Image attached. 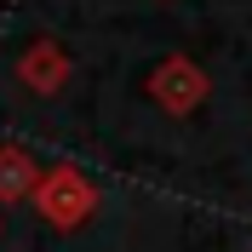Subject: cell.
<instances>
[{"label": "cell", "mask_w": 252, "mask_h": 252, "mask_svg": "<svg viewBox=\"0 0 252 252\" xmlns=\"http://www.w3.org/2000/svg\"><path fill=\"white\" fill-rule=\"evenodd\" d=\"M34 178H40V160H34L23 143H0V201H6V206L29 201Z\"/></svg>", "instance_id": "277c9868"}, {"label": "cell", "mask_w": 252, "mask_h": 252, "mask_svg": "<svg viewBox=\"0 0 252 252\" xmlns=\"http://www.w3.org/2000/svg\"><path fill=\"white\" fill-rule=\"evenodd\" d=\"M29 206H34V212L52 223V229H80V223L97 212V184L80 172V166L58 160V166H46V172L34 178Z\"/></svg>", "instance_id": "6da1fadb"}, {"label": "cell", "mask_w": 252, "mask_h": 252, "mask_svg": "<svg viewBox=\"0 0 252 252\" xmlns=\"http://www.w3.org/2000/svg\"><path fill=\"white\" fill-rule=\"evenodd\" d=\"M143 92H149V103L166 115H195L206 103V92H212V80H206V69L195 58H184V52H172V58H160L155 69H149V80H143Z\"/></svg>", "instance_id": "7a4b0ae2"}, {"label": "cell", "mask_w": 252, "mask_h": 252, "mask_svg": "<svg viewBox=\"0 0 252 252\" xmlns=\"http://www.w3.org/2000/svg\"><path fill=\"white\" fill-rule=\"evenodd\" d=\"M69 75H75V63H69V52H63L58 40H34V46H23V58H17V80H23L29 92H40V97H58L63 86H69Z\"/></svg>", "instance_id": "3957f363"}]
</instances>
